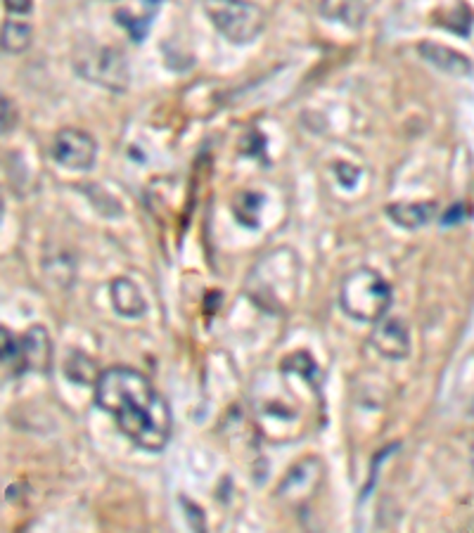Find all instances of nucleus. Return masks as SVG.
<instances>
[{"label":"nucleus","mask_w":474,"mask_h":533,"mask_svg":"<svg viewBox=\"0 0 474 533\" xmlns=\"http://www.w3.org/2000/svg\"><path fill=\"white\" fill-rule=\"evenodd\" d=\"M437 202H413V204H389V221L403 230H420L437 218Z\"/></svg>","instance_id":"obj_13"},{"label":"nucleus","mask_w":474,"mask_h":533,"mask_svg":"<svg viewBox=\"0 0 474 533\" xmlns=\"http://www.w3.org/2000/svg\"><path fill=\"white\" fill-rule=\"evenodd\" d=\"M472 417H474V406H472Z\"/></svg>","instance_id":"obj_23"},{"label":"nucleus","mask_w":474,"mask_h":533,"mask_svg":"<svg viewBox=\"0 0 474 533\" xmlns=\"http://www.w3.org/2000/svg\"><path fill=\"white\" fill-rule=\"evenodd\" d=\"M147 3H150V5H159V3H164V0H147Z\"/></svg>","instance_id":"obj_21"},{"label":"nucleus","mask_w":474,"mask_h":533,"mask_svg":"<svg viewBox=\"0 0 474 533\" xmlns=\"http://www.w3.org/2000/svg\"><path fill=\"white\" fill-rule=\"evenodd\" d=\"M31 46V27L15 19L3 22V53L5 55H22Z\"/></svg>","instance_id":"obj_15"},{"label":"nucleus","mask_w":474,"mask_h":533,"mask_svg":"<svg viewBox=\"0 0 474 533\" xmlns=\"http://www.w3.org/2000/svg\"><path fill=\"white\" fill-rule=\"evenodd\" d=\"M323 474V462L318 458L311 455V458L301 460L278 486V498L290 505H304L311 496H316L318 486L323 484Z\"/></svg>","instance_id":"obj_7"},{"label":"nucleus","mask_w":474,"mask_h":533,"mask_svg":"<svg viewBox=\"0 0 474 533\" xmlns=\"http://www.w3.org/2000/svg\"><path fill=\"white\" fill-rule=\"evenodd\" d=\"M472 470H474V441H472Z\"/></svg>","instance_id":"obj_22"},{"label":"nucleus","mask_w":474,"mask_h":533,"mask_svg":"<svg viewBox=\"0 0 474 533\" xmlns=\"http://www.w3.org/2000/svg\"><path fill=\"white\" fill-rule=\"evenodd\" d=\"M202 10L211 27L235 46H247L266 29V12L249 0H202Z\"/></svg>","instance_id":"obj_4"},{"label":"nucleus","mask_w":474,"mask_h":533,"mask_svg":"<svg viewBox=\"0 0 474 533\" xmlns=\"http://www.w3.org/2000/svg\"><path fill=\"white\" fill-rule=\"evenodd\" d=\"M297 259L287 249L268 254L249 275L247 292L259 306L280 311L297 294Z\"/></svg>","instance_id":"obj_3"},{"label":"nucleus","mask_w":474,"mask_h":533,"mask_svg":"<svg viewBox=\"0 0 474 533\" xmlns=\"http://www.w3.org/2000/svg\"><path fill=\"white\" fill-rule=\"evenodd\" d=\"M50 157L62 169L91 171L95 159H98V143L91 133L81 131V128H62L50 143Z\"/></svg>","instance_id":"obj_6"},{"label":"nucleus","mask_w":474,"mask_h":533,"mask_svg":"<svg viewBox=\"0 0 474 533\" xmlns=\"http://www.w3.org/2000/svg\"><path fill=\"white\" fill-rule=\"evenodd\" d=\"M370 346L389 361H403L411 353V332L399 318H380L370 332Z\"/></svg>","instance_id":"obj_8"},{"label":"nucleus","mask_w":474,"mask_h":533,"mask_svg":"<svg viewBox=\"0 0 474 533\" xmlns=\"http://www.w3.org/2000/svg\"><path fill=\"white\" fill-rule=\"evenodd\" d=\"M74 69L81 79L112 93H124L131 81V69L121 50L112 46H86L74 57Z\"/></svg>","instance_id":"obj_5"},{"label":"nucleus","mask_w":474,"mask_h":533,"mask_svg":"<svg viewBox=\"0 0 474 533\" xmlns=\"http://www.w3.org/2000/svg\"><path fill=\"white\" fill-rule=\"evenodd\" d=\"M64 375H67L74 384H93L95 387L102 372L98 370V365H95L91 356L76 351L67 358V363H64Z\"/></svg>","instance_id":"obj_14"},{"label":"nucleus","mask_w":474,"mask_h":533,"mask_svg":"<svg viewBox=\"0 0 474 533\" xmlns=\"http://www.w3.org/2000/svg\"><path fill=\"white\" fill-rule=\"evenodd\" d=\"M465 216H467V211L463 204H456V207L448 209V214L444 216V226H451L453 221H460V218H465Z\"/></svg>","instance_id":"obj_20"},{"label":"nucleus","mask_w":474,"mask_h":533,"mask_svg":"<svg viewBox=\"0 0 474 533\" xmlns=\"http://www.w3.org/2000/svg\"><path fill=\"white\" fill-rule=\"evenodd\" d=\"M22 346V358L27 372H36V375H48L53 368V342H50L48 330L43 325H34L24 332L19 339Z\"/></svg>","instance_id":"obj_9"},{"label":"nucleus","mask_w":474,"mask_h":533,"mask_svg":"<svg viewBox=\"0 0 474 533\" xmlns=\"http://www.w3.org/2000/svg\"><path fill=\"white\" fill-rule=\"evenodd\" d=\"M418 53L422 55V60L434 64L439 72H444L448 76H458V79H463V76H470L474 72L472 62L467 60L463 53H458V50H453L448 46H439V43H432V41H422L418 46Z\"/></svg>","instance_id":"obj_10"},{"label":"nucleus","mask_w":474,"mask_h":533,"mask_svg":"<svg viewBox=\"0 0 474 533\" xmlns=\"http://www.w3.org/2000/svg\"><path fill=\"white\" fill-rule=\"evenodd\" d=\"M5 10L12 12V15H29L31 8H34V3L31 0H3Z\"/></svg>","instance_id":"obj_19"},{"label":"nucleus","mask_w":474,"mask_h":533,"mask_svg":"<svg viewBox=\"0 0 474 533\" xmlns=\"http://www.w3.org/2000/svg\"><path fill=\"white\" fill-rule=\"evenodd\" d=\"M320 17L337 22L347 29H361L368 17L365 0H318Z\"/></svg>","instance_id":"obj_11"},{"label":"nucleus","mask_w":474,"mask_h":533,"mask_svg":"<svg viewBox=\"0 0 474 533\" xmlns=\"http://www.w3.org/2000/svg\"><path fill=\"white\" fill-rule=\"evenodd\" d=\"M112 308L121 318H140L145 313V297L138 285L128 278H117L110 282Z\"/></svg>","instance_id":"obj_12"},{"label":"nucleus","mask_w":474,"mask_h":533,"mask_svg":"<svg viewBox=\"0 0 474 533\" xmlns=\"http://www.w3.org/2000/svg\"><path fill=\"white\" fill-rule=\"evenodd\" d=\"M0 105H3V136H10V133L17 128V121H19L17 107H15V102L8 98V95H3V98H0Z\"/></svg>","instance_id":"obj_18"},{"label":"nucleus","mask_w":474,"mask_h":533,"mask_svg":"<svg viewBox=\"0 0 474 533\" xmlns=\"http://www.w3.org/2000/svg\"><path fill=\"white\" fill-rule=\"evenodd\" d=\"M95 406L143 451H164L171 439L174 415L169 403L143 372L121 365L102 372L95 384Z\"/></svg>","instance_id":"obj_1"},{"label":"nucleus","mask_w":474,"mask_h":533,"mask_svg":"<svg viewBox=\"0 0 474 533\" xmlns=\"http://www.w3.org/2000/svg\"><path fill=\"white\" fill-rule=\"evenodd\" d=\"M0 337H3V342H0V361H3L5 377H19L22 372H27L22 358V346H19L17 339L10 335L8 327L0 330Z\"/></svg>","instance_id":"obj_16"},{"label":"nucleus","mask_w":474,"mask_h":533,"mask_svg":"<svg viewBox=\"0 0 474 533\" xmlns=\"http://www.w3.org/2000/svg\"><path fill=\"white\" fill-rule=\"evenodd\" d=\"M261 204H264V197H261L259 192H247V190L240 192L233 202L235 218L242 223V226L256 228V223H259Z\"/></svg>","instance_id":"obj_17"},{"label":"nucleus","mask_w":474,"mask_h":533,"mask_svg":"<svg viewBox=\"0 0 474 533\" xmlns=\"http://www.w3.org/2000/svg\"><path fill=\"white\" fill-rule=\"evenodd\" d=\"M339 306L356 323H377L392 306V285L373 268H356L339 285Z\"/></svg>","instance_id":"obj_2"}]
</instances>
